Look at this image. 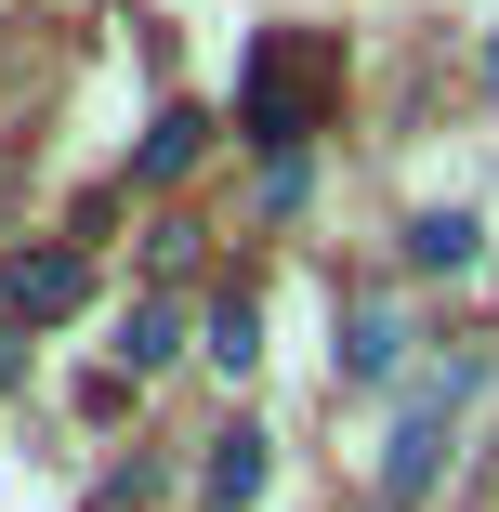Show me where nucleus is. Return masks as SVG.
Returning a JSON list of instances; mask_svg holds the SVG:
<instances>
[{"mask_svg":"<svg viewBox=\"0 0 499 512\" xmlns=\"http://www.w3.org/2000/svg\"><path fill=\"white\" fill-rule=\"evenodd\" d=\"M237 119H250V145L263 158H303V132H316V40H250V79H237Z\"/></svg>","mask_w":499,"mask_h":512,"instance_id":"nucleus-1","label":"nucleus"},{"mask_svg":"<svg viewBox=\"0 0 499 512\" xmlns=\"http://www.w3.org/2000/svg\"><path fill=\"white\" fill-rule=\"evenodd\" d=\"M473 381H486V368H473V355H447V368L408 394V421H394V447H381V499H421V486H434V460H447V421L473 407Z\"/></svg>","mask_w":499,"mask_h":512,"instance_id":"nucleus-2","label":"nucleus"},{"mask_svg":"<svg viewBox=\"0 0 499 512\" xmlns=\"http://www.w3.org/2000/svg\"><path fill=\"white\" fill-rule=\"evenodd\" d=\"M0 302H14L27 329H66L79 302H92V263H79L66 237H40V250H14V263H0Z\"/></svg>","mask_w":499,"mask_h":512,"instance_id":"nucleus-3","label":"nucleus"},{"mask_svg":"<svg viewBox=\"0 0 499 512\" xmlns=\"http://www.w3.org/2000/svg\"><path fill=\"white\" fill-rule=\"evenodd\" d=\"M329 368H342V381H394V368H408V316H394V302H355Z\"/></svg>","mask_w":499,"mask_h":512,"instance_id":"nucleus-4","label":"nucleus"},{"mask_svg":"<svg viewBox=\"0 0 499 512\" xmlns=\"http://www.w3.org/2000/svg\"><path fill=\"white\" fill-rule=\"evenodd\" d=\"M408 263H421V276H473V263H486V224H473V211H421V224H408Z\"/></svg>","mask_w":499,"mask_h":512,"instance_id":"nucleus-5","label":"nucleus"},{"mask_svg":"<svg viewBox=\"0 0 499 512\" xmlns=\"http://www.w3.org/2000/svg\"><path fill=\"white\" fill-rule=\"evenodd\" d=\"M197 486H211V512H250V486H263V434H250V421H237V434H211Z\"/></svg>","mask_w":499,"mask_h":512,"instance_id":"nucleus-6","label":"nucleus"},{"mask_svg":"<svg viewBox=\"0 0 499 512\" xmlns=\"http://www.w3.org/2000/svg\"><path fill=\"white\" fill-rule=\"evenodd\" d=\"M197 145H211V119H197V106H171V119L132 145V171H145V184H184V171H197Z\"/></svg>","mask_w":499,"mask_h":512,"instance_id":"nucleus-7","label":"nucleus"},{"mask_svg":"<svg viewBox=\"0 0 499 512\" xmlns=\"http://www.w3.org/2000/svg\"><path fill=\"white\" fill-rule=\"evenodd\" d=\"M184 355V316H171V302H132V329H119V368L145 381V368H171Z\"/></svg>","mask_w":499,"mask_h":512,"instance_id":"nucleus-8","label":"nucleus"},{"mask_svg":"<svg viewBox=\"0 0 499 512\" xmlns=\"http://www.w3.org/2000/svg\"><path fill=\"white\" fill-rule=\"evenodd\" d=\"M211 355H224V368H250V355H263V316H250V289H224V302H211Z\"/></svg>","mask_w":499,"mask_h":512,"instance_id":"nucleus-9","label":"nucleus"},{"mask_svg":"<svg viewBox=\"0 0 499 512\" xmlns=\"http://www.w3.org/2000/svg\"><path fill=\"white\" fill-rule=\"evenodd\" d=\"M0 381H14V355H0Z\"/></svg>","mask_w":499,"mask_h":512,"instance_id":"nucleus-10","label":"nucleus"}]
</instances>
